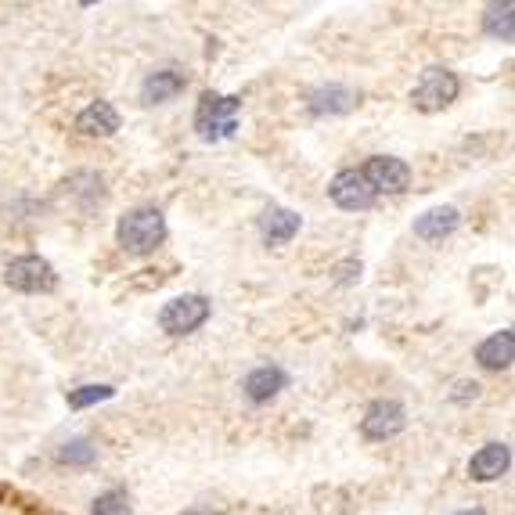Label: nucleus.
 <instances>
[{
    "mask_svg": "<svg viewBox=\"0 0 515 515\" xmlns=\"http://www.w3.org/2000/svg\"><path fill=\"white\" fill-rule=\"evenodd\" d=\"M116 238H119V245H123L130 256L155 253V249L166 242V217H163V209L137 206V209H130V213H123V217H119V224H116Z\"/></svg>",
    "mask_w": 515,
    "mask_h": 515,
    "instance_id": "1",
    "label": "nucleus"
},
{
    "mask_svg": "<svg viewBox=\"0 0 515 515\" xmlns=\"http://www.w3.org/2000/svg\"><path fill=\"white\" fill-rule=\"evenodd\" d=\"M238 109H242V98H235V94H202L199 112H195V130L202 141H227L235 134Z\"/></svg>",
    "mask_w": 515,
    "mask_h": 515,
    "instance_id": "2",
    "label": "nucleus"
},
{
    "mask_svg": "<svg viewBox=\"0 0 515 515\" xmlns=\"http://www.w3.org/2000/svg\"><path fill=\"white\" fill-rule=\"evenodd\" d=\"M461 91V80L447 69V65H433V69H425L422 80L415 83V91H411V101H415L418 112H443L458 98Z\"/></svg>",
    "mask_w": 515,
    "mask_h": 515,
    "instance_id": "3",
    "label": "nucleus"
},
{
    "mask_svg": "<svg viewBox=\"0 0 515 515\" xmlns=\"http://www.w3.org/2000/svg\"><path fill=\"white\" fill-rule=\"evenodd\" d=\"M4 281H8L15 292L40 296V292H55L58 274L44 256H15V260L4 267Z\"/></svg>",
    "mask_w": 515,
    "mask_h": 515,
    "instance_id": "4",
    "label": "nucleus"
},
{
    "mask_svg": "<svg viewBox=\"0 0 515 515\" xmlns=\"http://www.w3.org/2000/svg\"><path fill=\"white\" fill-rule=\"evenodd\" d=\"M209 321V299L206 296H177L170 299L159 314V328L166 335H191L195 328H202Z\"/></svg>",
    "mask_w": 515,
    "mask_h": 515,
    "instance_id": "5",
    "label": "nucleus"
},
{
    "mask_svg": "<svg viewBox=\"0 0 515 515\" xmlns=\"http://www.w3.org/2000/svg\"><path fill=\"white\" fill-rule=\"evenodd\" d=\"M361 177L371 184L375 195H379V191L400 195V191H407V184H411V170H407V163L397 159V155H371L368 163H364Z\"/></svg>",
    "mask_w": 515,
    "mask_h": 515,
    "instance_id": "6",
    "label": "nucleus"
},
{
    "mask_svg": "<svg viewBox=\"0 0 515 515\" xmlns=\"http://www.w3.org/2000/svg\"><path fill=\"white\" fill-rule=\"evenodd\" d=\"M328 199L339 209H346V213H361V209L375 206V191L361 177V170H343L335 173L332 184H328Z\"/></svg>",
    "mask_w": 515,
    "mask_h": 515,
    "instance_id": "7",
    "label": "nucleus"
},
{
    "mask_svg": "<svg viewBox=\"0 0 515 515\" xmlns=\"http://www.w3.org/2000/svg\"><path fill=\"white\" fill-rule=\"evenodd\" d=\"M407 425V411L397 400H375L361 418V433L368 440H389Z\"/></svg>",
    "mask_w": 515,
    "mask_h": 515,
    "instance_id": "8",
    "label": "nucleus"
},
{
    "mask_svg": "<svg viewBox=\"0 0 515 515\" xmlns=\"http://www.w3.org/2000/svg\"><path fill=\"white\" fill-rule=\"evenodd\" d=\"M361 105V94L343 87V83H325V87H317L314 94L307 98V109L314 116H346Z\"/></svg>",
    "mask_w": 515,
    "mask_h": 515,
    "instance_id": "9",
    "label": "nucleus"
},
{
    "mask_svg": "<svg viewBox=\"0 0 515 515\" xmlns=\"http://www.w3.org/2000/svg\"><path fill=\"white\" fill-rule=\"evenodd\" d=\"M184 87H188V73H181V69H155L141 83V101L145 105H166V101L181 98Z\"/></svg>",
    "mask_w": 515,
    "mask_h": 515,
    "instance_id": "10",
    "label": "nucleus"
},
{
    "mask_svg": "<svg viewBox=\"0 0 515 515\" xmlns=\"http://www.w3.org/2000/svg\"><path fill=\"white\" fill-rule=\"evenodd\" d=\"M512 465V447L508 443H487V447H479L469 461V476L479 479V483H490V479H501Z\"/></svg>",
    "mask_w": 515,
    "mask_h": 515,
    "instance_id": "11",
    "label": "nucleus"
},
{
    "mask_svg": "<svg viewBox=\"0 0 515 515\" xmlns=\"http://www.w3.org/2000/svg\"><path fill=\"white\" fill-rule=\"evenodd\" d=\"M299 213L296 209H285V206H267L260 213V235H263V242L267 245H285V242H292L296 238V231H299Z\"/></svg>",
    "mask_w": 515,
    "mask_h": 515,
    "instance_id": "12",
    "label": "nucleus"
},
{
    "mask_svg": "<svg viewBox=\"0 0 515 515\" xmlns=\"http://www.w3.org/2000/svg\"><path fill=\"white\" fill-rule=\"evenodd\" d=\"M458 224H461V213L454 206H433L415 220V235L422 242H443V238H451L458 231Z\"/></svg>",
    "mask_w": 515,
    "mask_h": 515,
    "instance_id": "13",
    "label": "nucleus"
},
{
    "mask_svg": "<svg viewBox=\"0 0 515 515\" xmlns=\"http://www.w3.org/2000/svg\"><path fill=\"white\" fill-rule=\"evenodd\" d=\"M285 382H289V375L281 368H274V364H263V368L249 371L242 382L245 397L253 400V404H271L274 397H278L281 389H285Z\"/></svg>",
    "mask_w": 515,
    "mask_h": 515,
    "instance_id": "14",
    "label": "nucleus"
},
{
    "mask_svg": "<svg viewBox=\"0 0 515 515\" xmlns=\"http://www.w3.org/2000/svg\"><path fill=\"white\" fill-rule=\"evenodd\" d=\"M476 361L483 364L487 371H505L512 368L515 361V335L508 332V328H501V332L487 335L483 343L476 346Z\"/></svg>",
    "mask_w": 515,
    "mask_h": 515,
    "instance_id": "15",
    "label": "nucleus"
},
{
    "mask_svg": "<svg viewBox=\"0 0 515 515\" xmlns=\"http://www.w3.org/2000/svg\"><path fill=\"white\" fill-rule=\"evenodd\" d=\"M76 130L83 137H112L119 130V112L109 101H91L87 109L76 116Z\"/></svg>",
    "mask_w": 515,
    "mask_h": 515,
    "instance_id": "16",
    "label": "nucleus"
},
{
    "mask_svg": "<svg viewBox=\"0 0 515 515\" xmlns=\"http://www.w3.org/2000/svg\"><path fill=\"white\" fill-rule=\"evenodd\" d=\"M483 29L490 37L501 40V44H512L515 40V4L505 0V4H490L487 15H483Z\"/></svg>",
    "mask_w": 515,
    "mask_h": 515,
    "instance_id": "17",
    "label": "nucleus"
},
{
    "mask_svg": "<svg viewBox=\"0 0 515 515\" xmlns=\"http://www.w3.org/2000/svg\"><path fill=\"white\" fill-rule=\"evenodd\" d=\"M116 397V389L112 386H80V389H69V407L73 411H83V407H94L101 400H112Z\"/></svg>",
    "mask_w": 515,
    "mask_h": 515,
    "instance_id": "18",
    "label": "nucleus"
},
{
    "mask_svg": "<svg viewBox=\"0 0 515 515\" xmlns=\"http://www.w3.org/2000/svg\"><path fill=\"white\" fill-rule=\"evenodd\" d=\"M98 458V447L91 440H69L62 443V451H58V461L62 465H91Z\"/></svg>",
    "mask_w": 515,
    "mask_h": 515,
    "instance_id": "19",
    "label": "nucleus"
},
{
    "mask_svg": "<svg viewBox=\"0 0 515 515\" xmlns=\"http://www.w3.org/2000/svg\"><path fill=\"white\" fill-rule=\"evenodd\" d=\"M94 515H130L127 490H105V494L94 501Z\"/></svg>",
    "mask_w": 515,
    "mask_h": 515,
    "instance_id": "20",
    "label": "nucleus"
},
{
    "mask_svg": "<svg viewBox=\"0 0 515 515\" xmlns=\"http://www.w3.org/2000/svg\"><path fill=\"white\" fill-rule=\"evenodd\" d=\"M476 397H479V382H458V393H454V400H458V404L476 400Z\"/></svg>",
    "mask_w": 515,
    "mask_h": 515,
    "instance_id": "21",
    "label": "nucleus"
},
{
    "mask_svg": "<svg viewBox=\"0 0 515 515\" xmlns=\"http://www.w3.org/2000/svg\"><path fill=\"white\" fill-rule=\"evenodd\" d=\"M458 515H487L483 508H465V512H458Z\"/></svg>",
    "mask_w": 515,
    "mask_h": 515,
    "instance_id": "22",
    "label": "nucleus"
},
{
    "mask_svg": "<svg viewBox=\"0 0 515 515\" xmlns=\"http://www.w3.org/2000/svg\"><path fill=\"white\" fill-rule=\"evenodd\" d=\"M184 515H206V512H184Z\"/></svg>",
    "mask_w": 515,
    "mask_h": 515,
    "instance_id": "23",
    "label": "nucleus"
}]
</instances>
